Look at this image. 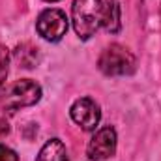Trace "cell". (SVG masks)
Here are the masks:
<instances>
[{
	"label": "cell",
	"mask_w": 161,
	"mask_h": 161,
	"mask_svg": "<svg viewBox=\"0 0 161 161\" xmlns=\"http://www.w3.org/2000/svg\"><path fill=\"white\" fill-rule=\"evenodd\" d=\"M101 9L103 0H73L71 21L80 40H88L96 34L101 25Z\"/></svg>",
	"instance_id": "obj_1"
},
{
	"label": "cell",
	"mask_w": 161,
	"mask_h": 161,
	"mask_svg": "<svg viewBox=\"0 0 161 161\" xmlns=\"http://www.w3.org/2000/svg\"><path fill=\"white\" fill-rule=\"evenodd\" d=\"M97 66L109 77H114V75H131L137 69V60L131 54V51H127L125 47H122L118 43H113V45H109L101 53V56L97 60Z\"/></svg>",
	"instance_id": "obj_2"
},
{
	"label": "cell",
	"mask_w": 161,
	"mask_h": 161,
	"mask_svg": "<svg viewBox=\"0 0 161 161\" xmlns=\"http://www.w3.org/2000/svg\"><path fill=\"white\" fill-rule=\"evenodd\" d=\"M36 30L43 40L60 41L68 32V17L62 9H45L36 21Z\"/></svg>",
	"instance_id": "obj_3"
},
{
	"label": "cell",
	"mask_w": 161,
	"mask_h": 161,
	"mask_svg": "<svg viewBox=\"0 0 161 161\" xmlns=\"http://www.w3.org/2000/svg\"><path fill=\"white\" fill-rule=\"evenodd\" d=\"M41 99V86L36 80L30 79H21L17 80L8 96H6V107L9 111H17L21 107H30V105H36Z\"/></svg>",
	"instance_id": "obj_4"
},
{
	"label": "cell",
	"mask_w": 161,
	"mask_h": 161,
	"mask_svg": "<svg viewBox=\"0 0 161 161\" xmlns=\"http://www.w3.org/2000/svg\"><path fill=\"white\" fill-rule=\"evenodd\" d=\"M114 152H116V131L111 125L97 129L86 148V156L92 161L109 159L111 156H114Z\"/></svg>",
	"instance_id": "obj_5"
},
{
	"label": "cell",
	"mask_w": 161,
	"mask_h": 161,
	"mask_svg": "<svg viewBox=\"0 0 161 161\" xmlns=\"http://www.w3.org/2000/svg\"><path fill=\"white\" fill-rule=\"evenodd\" d=\"M71 118L75 124H79L84 131H94L101 120V111L97 103L90 97H80L71 105Z\"/></svg>",
	"instance_id": "obj_6"
},
{
	"label": "cell",
	"mask_w": 161,
	"mask_h": 161,
	"mask_svg": "<svg viewBox=\"0 0 161 161\" xmlns=\"http://www.w3.org/2000/svg\"><path fill=\"white\" fill-rule=\"evenodd\" d=\"M107 32L116 34L120 30V6L116 0H107L103 2V9H101V25Z\"/></svg>",
	"instance_id": "obj_7"
},
{
	"label": "cell",
	"mask_w": 161,
	"mask_h": 161,
	"mask_svg": "<svg viewBox=\"0 0 161 161\" xmlns=\"http://www.w3.org/2000/svg\"><path fill=\"white\" fill-rule=\"evenodd\" d=\"M36 161H68V150L60 139H51L43 144Z\"/></svg>",
	"instance_id": "obj_8"
},
{
	"label": "cell",
	"mask_w": 161,
	"mask_h": 161,
	"mask_svg": "<svg viewBox=\"0 0 161 161\" xmlns=\"http://www.w3.org/2000/svg\"><path fill=\"white\" fill-rule=\"evenodd\" d=\"M15 56H17V60L21 62L23 68H34L36 62H38V49L32 47V45H28V43H25V45L17 47Z\"/></svg>",
	"instance_id": "obj_9"
},
{
	"label": "cell",
	"mask_w": 161,
	"mask_h": 161,
	"mask_svg": "<svg viewBox=\"0 0 161 161\" xmlns=\"http://www.w3.org/2000/svg\"><path fill=\"white\" fill-rule=\"evenodd\" d=\"M8 71H9V51H8V47L0 45V92L6 86Z\"/></svg>",
	"instance_id": "obj_10"
},
{
	"label": "cell",
	"mask_w": 161,
	"mask_h": 161,
	"mask_svg": "<svg viewBox=\"0 0 161 161\" xmlns=\"http://www.w3.org/2000/svg\"><path fill=\"white\" fill-rule=\"evenodd\" d=\"M0 161H19V156L6 144H0Z\"/></svg>",
	"instance_id": "obj_11"
},
{
	"label": "cell",
	"mask_w": 161,
	"mask_h": 161,
	"mask_svg": "<svg viewBox=\"0 0 161 161\" xmlns=\"http://www.w3.org/2000/svg\"><path fill=\"white\" fill-rule=\"evenodd\" d=\"M45 2H58V0H45Z\"/></svg>",
	"instance_id": "obj_12"
}]
</instances>
